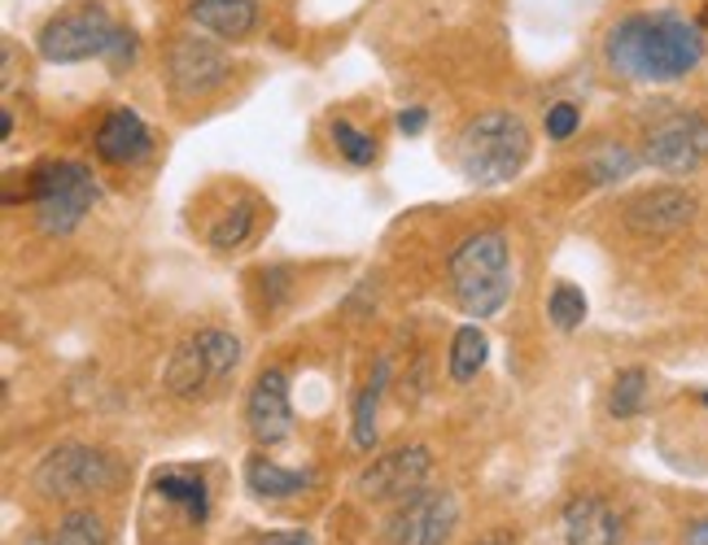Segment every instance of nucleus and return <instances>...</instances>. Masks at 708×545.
Segmentation results:
<instances>
[{
	"label": "nucleus",
	"instance_id": "obj_1",
	"mask_svg": "<svg viewBox=\"0 0 708 545\" xmlns=\"http://www.w3.org/2000/svg\"><path fill=\"white\" fill-rule=\"evenodd\" d=\"M705 26L678 13H630L603 40L612 75L634 84H674L705 62Z\"/></svg>",
	"mask_w": 708,
	"mask_h": 545
},
{
	"label": "nucleus",
	"instance_id": "obj_2",
	"mask_svg": "<svg viewBox=\"0 0 708 545\" xmlns=\"http://www.w3.org/2000/svg\"><path fill=\"white\" fill-rule=\"evenodd\" d=\"M529 153H534L529 127L507 109H490V113L469 118L455 140V162H460L464 179L481 184V188L512 184L529 166Z\"/></svg>",
	"mask_w": 708,
	"mask_h": 545
},
{
	"label": "nucleus",
	"instance_id": "obj_3",
	"mask_svg": "<svg viewBox=\"0 0 708 545\" xmlns=\"http://www.w3.org/2000/svg\"><path fill=\"white\" fill-rule=\"evenodd\" d=\"M512 249L503 231H476L451 253V293L472 319H494L512 302Z\"/></svg>",
	"mask_w": 708,
	"mask_h": 545
},
{
	"label": "nucleus",
	"instance_id": "obj_4",
	"mask_svg": "<svg viewBox=\"0 0 708 545\" xmlns=\"http://www.w3.org/2000/svg\"><path fill=\"white\" fill-rule=\"evenodd\" d=\"M97 201H101V188L93 171L79 162H49L31 179V206L44 236H71Z\"/></svg>",
	"mask_w": 708,
	"mask_h": 545
},
{
	"label": "nucleus",
	"instance_id": "obj_5",
	"mask_svg": "<svg viewBox=\"0 0 708 545\" xmlns=\"http://www.w3.org/2000/svg\"><path fill=\"white\" fill-rule=\"evenodd\" d=\"M118 31L122 26L110 18V9L88 0V4H71V9L53 13L40 26L35 48H40L44 62H57V66H75V62H93V57L106 62V53L115 48Z\"/></svg>",
	"mask_w": 708,
	"mask_h": 545
},
{
	"label": "nucleus",
	"instance_id": "obj_6",
	"mask_svg": "<svg viewBox=\"0 0 708 545\" xmlns=\"http://www.w3.org/2000/svg\"><path fill=\"white\" fill-rule=\"evenodd\" d=\"M31 484L44 498H79V493H106L118 484V462L106 449L93 445H62L40 458L31 471Z\"/></svg>",
	"mask_w": 708,
	"mask_h": 545
},
{
	"label": "nucleus",
	"instance_id": "obj_7",
	"mask_svg": "<svg viewBox=\"0 0 708 545\" xmlns=\"http://www.w3.org/2000/svg\"><path fill=\"white\" fill-rule=\"evenodd\" d=\"M460 524V502L451 489H416L407 493L394 515L380 524V542L385 545H447Z\"/></svg>",
	"mask_w": 708,
	"mask_h": 545
},
{
	"label": "nucleus",
	"instance_id": "obj_8",
	"mask_svg": "<svg viewBox=\"0 0 708 545\" xmlns=\"http://www.w3.org/2000/svg\"><path fill=\"white\" fill-rule=\"evenodd\" d=\"M643 162L661 175H696L708 162V118L691 109H674L647 127Z\"/></svg>",
	"mask_w": 708,
	"mask_h": 545
},
{
	"label": "nucleus",
	"instance_id": "obj_9",
	"mask_svg": "<svg viewBox=\"0 0 708 545\" xmlns=\"http://www.w3.org/2000/svg\"><path fill=\"white\" fill-rule=\"evenodd\" d=\"M233 75V57L206 40V35H175L167 48V84L175 92V101H197L211 97L215 88H224Z\"/></svg>",
	"mask_w": 708,
	"mask_h": 545
},
{
	"label": "nucleus",
	"instance_id": "obj_10",
	"mask_svg": "<svg viewBox=\"0 0 708 545\" xmlns=\"http://www.w3.org/2000/svg\"><path fill=\"white\" fill-rule=\"evenodd\" d=\"M433 471V454L429 445H398L389 454H376L363 471H358V493L372 502H403L407 493H416Z\"/></svg>",
	"mask_w": 708,
	"mask_h": 545
},
{
	"label": "nucleus",
	"instance_id": "obj_11",
	"mask_svg": "<svg viewBox=\"0 0 708 545\" xmlns=\"http://www.w3.org/2000/svg\"><path fill=\"white\" fill-rule=\"evenodd\" d=\"M700 215V201L687 188H647L634 201H625V227L643 240H665L691 227Z\"/></svg>",
	"mask_w": 708,
	"mask_h": 545
},
{
	"label": "nucleus",
	"instance_id": "obj_12",
	"mask_svg": "<svg viewBox=\"0 0 708 545\" xmlns=\"http://www.w3.org/2000/svg\"><path fill=\"white\" fill-rule=\"evenodd\" d=\"M245 424H249V436L258 445H280L293 436V406H289V380L285 371H262L249 389V402H245Z\"/></svg>",
	"mask_w": 708,
	"mask_h": 545
},
{
	"label": "nucleus",
	"instance_id": "obj_13",
	"mask_svg": "<svg viewBox=\"0 0 708 545\" xmlns=\"http://www.w3.org/2000/svg\"><path fill=\"white\" fill-rule=\"evenodd\" d=\"M149 149H153V135L136 109H115L97 131V153L110 166H136L140 157H149Z\"/></svg>",
	"mask_w": 708,
	"mask_h": 545
},
{
	"label": "nucleus",
	"instance_id": "obj_14",
	"mask_svg": "<svg viewBox=\"0 0 708 545\" xmlns=\"http://www.w3.org/2000/svg\"><path fill=\"white\" fill-rule=\"evenodd\" d=\"M569 545H621V515L603 498H573L560 515Z\"/></svg>",
	"mask_w": 708,
	"mask_h": 545
},
{
	"label": "nucleus",
	"instance_id": "obj_15",
	"mask_svg": "<svg viewBox=\"0 0 708 545\" xmlns=\"http://www.w3.org/2000/svg\"><path fill=\"white\" fill-rule=\"evenodd\" d=\"M189 22L219 40H245L258 22V0H189Z\"/></svg>",
	"mask_w": 708,
	"mask_h": 545
},
{
	"label": "nucleus",
	"instance_id": "obj_16",
	"mask_svg": "<svg viewBox=\"0 0 708 545\" xmlns=\"http://www.w3.org/2000/svg\"><path fill=\"white\" fill-rule=\"evenodd\" d=\"M167 389L175 393V397H206L211 389H219L215 384V375H211V367H206V353H202V345H197V336H189V340H180L175 349H171V358H167Z\"/></svg>",
	"mask_w": 708,
	"mask_h": 545
},
{
	"label": "nucleus",
	"instance_id": "obj_17",
	"mask_svg": "<svg viewBox=\"0 0 708 545\" xmlns=\"http://www.w3.org/2000/svg\"><path fill=\"white\" fill-rule=\"evenodd\" d=\"M245 484L254 489V498L285 502V498H298V493L311 484V476H307V471H289V467L271 462L267 454H254V458L245 462Z\"/></svg>",
	"mask_w": 708,
	"mask_h": 545
},
{
	"label": "nucleus",
	"instance_id": "obj_18",
	"mask_svg": "<svg viewBox=\"0 0 708 545\" xmlns=\"http://www.w3.org/2000/svg\"><path fill=\"white\" fill-rule=\"evenodd\" d=\"M485 358H490V336L476 324H464L455 331V340H451V380L455 384H472L481 375Z\"/></svg>",
	"mask_w": 708,
	"mask_h": 545
},
{
	"label": "nucleus",
	"instance_id": "obj_19",
	"mask_svg": "<svg viewBox=\"0 0 708 545\" xmlns=\"http://www.w3.org/2000/svg\"><path fill=\"white\" fill-rule=\"evenodd\" d=\"M385 380H389V367L380 362V367L372 371V380L363 384V393L354 397V445H358V449H372V445H376V406H380Z\"/></svg>",
	"mask_w": 708,
	"mask_h": 545
},
{
	"label": "nucleus",
	"instance_id": "obj_20",
	"mask_svg": "<svg viewBox=\"0 0 708 545\" xmlns=\"http://www.w3.org/2000/svg\"><path fill=\"white\" fill-rule=\"evenodd\" d=\"M634 171H639V153H630V149L616 144V140L599 144L587 157V175L594 184H621V179H630Z\"/></svg>",
	"mask_w": 708,
	"mask_h": 545
},
{
	"label": "nucleus",
	"instance_id": "obj_21",
	"mask_svg": "<svg viewBox=\"0 0 708 545\" xmlns=\"http://www.w3.org/2000/svg\"><path fill=\"white\" fill-rule=\"evenodd\" d=\"M197 345H202V353H206V367H211L215 384H224L236 367H240V340H236L233 331H224V327H202V331H197Z\"/></svg>",
	"mask_w": 708,
	"mask_h": 545
},
{
	"label": "nucleus",
	"instance_id": "obj_22",
	"mask_svg": "<svg viewBox=\"0 0 708 545\" xmlns=\"http://www.w3.org/2000/svg\"><path fill=\"white\" fill-rule=\"evenodd\" d=\"M647 402V371L643 367H630L612 380V393H608V415L612 419H634Z\"/></svg>",
	"mask_w": 708,
	"mask_h": 545
},
{
	"label": "nucleus",
	"instance_id": "obj_23",
	"mask_svg": "<svg viewBox=\"0 0 708 545\" xmlns=\"http://www.w3.org/2000/svg\"><path fill=\"white\" fill-rule=\"evenodd\" d=\"M249 231H254V206H249V201H236V206H228L224 215L215 218L211 244H215L219 253H233V249H240V244L249 240Z\"/></svg>",
	"mask_w": 708,
	"mask_h": 545
},
{
	"label": "nucleus",
	"instance_id": "obj_24",
	"mask_svg": "<svg viewBox=\"0 0 708 545\" xmlns=\"http://www.w3.org/2000/svg\"><path fill=\"white\" fill-rule=\"evenodd\" d=\"M547 315H551V324L560 327V331H578V327L587 324V293L578 284H556L551 302H547Z\"/></svg>",
	"mask_w": 708,
	"mask_h": 545
},
{
	"label": "nucleus",
	"instance_id": "obj_25",
	"mask_svg": "<svg viewBox=\"0 0 708 545\" xmlns=\"http://www.w3.org/2000/svg\"><path fill=\"white\" fill-rule=\"evenodd\" d=\"M57 545H110V533L101 524V515L93 511H71L57 524Z\"/></svg>",
	"mask_w": 708,
	"mask_h": 545
},
{
	"label": "nucleus",
	"instance_id": "obj_26",
	"mask_svg": "<svg viewBox=\"0 0 708 545\" xmlns=\"http://www.w3.org/2000/svg\"><path fill=\"white\" fill-rule=\"evenodd\" d=\"M158 493L171 498V502H184L197 524L206 520V484H202V480H184V476H171V471H167V476H158Z\"/></svg>",
	"mask_w": 708,
	"mask_h": 545
},
{
	"label": "nucleus",
	"instance_id": "obj_27",
	"mask_svg": "<svg viewBox=\"0 0 708 545\" xmlns=\"http://www.w3.org/2000/svg\"><path fill=\"white\" fill-rule=\"evenodd\" d=\"M333 140H337V149H342V157H346L351 166H367V162L376 157L372 135H367V131H358V127H351L346 118H333Z\"/></svg>",
	"mask_w": 708,
	"mask_h": 545
},
{
	"label": "nucleus",
	"instance_id": "obj_28",
	"mask_svg": "<svg viewBox=\"0 0 708 545\" xmlns=\"http://www.w3.org/2000/svg\"><path fill=\"white\" fill-rule=\"evenodd\" d=\"M578 122H582V113H578L573 101H560V106L547 109V135L551 140H569L578 131Z\"/></svg>",
	"mask_w": 708,
	"mask_h": 545
},
{
	"label": "nucleus",
	"instance_id": "obj_29",
	"mask_svg": "<svg viewBox=\"0 0 708 545\" xmlns=\"http://www.w3.org/2000/svg\"><path fill=\"white\" fill-rule=\"evenodd\" d=\"M106 62H110V70H127V66L136 62V31H131V26L118 31L115 48L106 53Z\"/></svg>",
	"mask_w": 708,
	"mask_h": 545
},
{
	"label": "nucleus",
	"instance_id": "obj_30",
	"mask_svg": "<svg viewBox=\"0 0 708 545\" xmlns=\"http://www.w3.org/2000/svg\"><path fill=\"white\" fill-rule=\"evenodd\" d=\"M425 122H429V113H425L420 106H411V109H403V113H398V131H403V135H420V131H425Z\"/></svg>",
	"mask_w": 708,
	"mask_h": 545
},
{
	"label": "nucleus",
	"instance_id": "obj_31",
	"mask_svg": "<svg viewBox=\"0 0 708 545\" xmlns=\"http://www.w3.org/2000/svg\"><path fill=\"white\" fill-rule=\"evenodd\" d=\"M258 545H315V537L302 533V528H293V533H267Z\"/></svg>",
	"mask_w": 708,
	"mask_h": 545
},
{
	"label": "nucleus",
	"instance_id": "obj_32",
	"mask_svg": "<svg viewBox=\"0 0 708 545\" xmlns=\"http://www.w3.org/2000/svg\"><path fill=\"white\" fill-rule=\"evenodd\" d=\"M683 545H708V520H696V524L687 528V537H683Z\"/></svg>",
	"mask_w": 708,
	"mask_h": 545
},
{
	"label": "nucleus",
	"instance_id": "obj_33",
	"mask_svg": "<svg viewBox=\"0 0 708 545\" xmlns=\"http://www.w3.org/2000/svg\"><path fill=\"white\" fill-rule=\"evenodd\" d=\"M472 545H516L512 533H503V528H494V533H485V537H476Z\"/></svg>",
	"mask_w": 708,
	"mask_h": 545
},
{
	"label": "nucleus",
	"instance_id": "obj_34",
	"mask_svg": "<svg viewBox=\"0 0 708 545\" xmlns=\"http://www.w3.org/2000/svg\"><path fill=\"white\" fill-rule=\"evenodd\" d=\"M700 26L708 31V0H705V9H700Z\"/></svg>",
	"mask_w": 708,
	"mask_h": 545
}]
</instances>
